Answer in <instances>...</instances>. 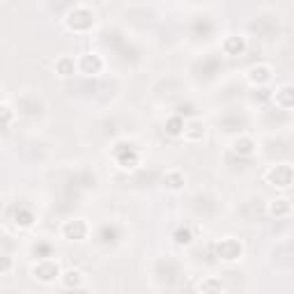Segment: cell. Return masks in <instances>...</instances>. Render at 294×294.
Returning a JSON list of instances; mask_svg holds the SVG:
<instances>
[{
  "label": "cell",
  "mask_w": 294,
  "mask_h": 294,
  "mask_svg": "<svg viewBox=\"0 0 294 294\" xmlns=\"http://www.w3.org/2000/svg\"><path fill=\"white\" fill-rule=\"evenodd\" d=\"M269 80L271 78V67H267V65H258V67H253V69L248 71V80H253V83H258V80Z\"/></svg>",
  "instance_id": "7a4b0ae2"
},
{
  "label": "cell",
  "mask_w": 294,
  "mask_h": 294,
  "mask_svg": "<svg viewBox=\"0 0 294 294\" xmlns=\"http://www.w3.org/2000/svg\"><path fill=\"white\" fill-rule=\"evenodd\" d=\"M95 19H97V14H95V10L92 7H88V5H74L69 10V14L65 16V23H67V28L69 30H74V32H78L80 30V25L78 23H88V25H95Z\"/></svg>",
  "instance_id": "6da1fadb"
}]
</instances>
